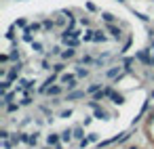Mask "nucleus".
Wrapping results in <instances>:
<instances>
[{"instance_id":"obj_2","label":"nucleus","mask_w":154,"mask_h":149,"mask_svg":"<svg viewBox=\"0 0 154 149\" xmlns=\"http://www.w3.org/2000/svg\"><path fill=\"white\" fill-rule=\"evenodd\" d=\"M55 149H63V147H55Z\"/></svg>"},{"instance_id":"obj_1","label":"nucleus","mask_w":154,"mask_h":149,"mask_svg":"<svg viewBox=\"0 0 154 149\" xmlns=\"http://www.w3.org/2000/svg\"><path fill=\"white\" fill-rule=\"evenodd\" d=\"M47 141H49V145H57L59 136H57V134H49V139H47Z\"/></svg>"}]
</instances>
